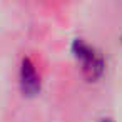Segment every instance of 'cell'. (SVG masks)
I'll return each mask as SVG.
<instances>
[{"instance_id": "obj_1", "label": "cell", "mask_w": 122, "mask_h": 122, "mask_svg": "<svg viewBox=\"0 0 122 122\" xmlns=\"http://www.w3.org/2000/svg\"><path fill=\"white\" fill-rule=\"evenodd\" d=\"M74 52L82 60V64H84V74H85L87 79L94 80V79H97L102 74L104 62H102L100 57H97L94 54V50L89 45H85L82 40H75L74 42Z\"/></svg>"}, {"instance_id": "obj_2", "label": "cell", "mask_w": 122, "mask_h": 122, "mask_svg": "<svg viewBox=\"0 0 122 122\" xmlns=\"http://www.w3.org/2000/svg\"><path fill=\"white\" fill-rule=\"evenodd\" d=\"M20 79H22V90L25 95H35L39 90H40V80H39V75L32 65V62L29 59H25L22 62V74H20Z\"/></svg>"}, {"instance_id": "obj_3", "label": "cell", "mask_w": 122, "mask_h": 122, "mask_svg": "<svg viewBox=\"0 0 122 122\" xmlns=\"http://www.w3.org/2000/svg\"><path fill=\"white\" fill-rule=\"evenodd\" d=\"M100 122H115V120H112V119H102Z\"/></svg>"}]
</instances>
